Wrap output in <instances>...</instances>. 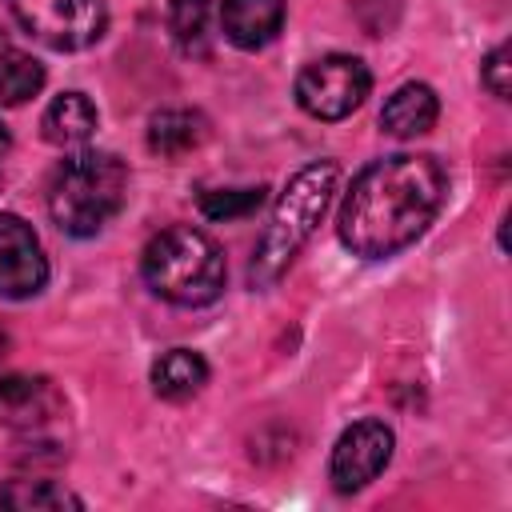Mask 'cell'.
Masks as SVG:
<instances>
[{
  "label": "cell",
  "mask_w": 512,
  "mask_h": 512,
  "mask_svg": "<svg viewBox=\"0 0 512 512\" xmlns=\"http://www.w3.org/2000/svg\"><path fill=\"white\" fill-rule=\"evenodd\" d=\"M372 88V72L360 56H320L296 76V104L316 120H344L352 116Z\"/></svg>",
  "instance_id": "6"
},
{
  "label": "cell",
  "mask_w": 512,
  "mask_h": 512,
  "mask_svg": "<svg viewBox=\"0 0 512 512\" xmlns=\"http://www.w3.org/2000/svg\"><path fill=\"white\" fill-rule=\"evenodd\" d=\"M260 204H264V188L260 184L256 188H212V192L200 196V212L208 220H224V224L252 216Z\"/></svg>",
  "instance_id": "18"
},
{
  "label": "cell",
  "mask_w": 512,
  "mask_h": 512,
  "mask_svg": "<svg viewBox=\"0 0 512 512\" xmlns=\"http://www.w3.org/2000/svg\"><path fill=\"white\" fill-rule=\"evenodd\" d=\"M220 28L236 48L256 52L280 36L284 0H224L220 4Z\"/></svg>",
  "instance_id": "10"
},
{
  "label": "cell",
  "mask_w": 512,
  "mask_h": 512,
  "mask_svg": "<svg viewBox=\"0 0 512 512\" xmlns=\"http://www.w3.org/2000/svg\"><path fill=\"white\" fill-rule=\"evenodd\" d=\"M208 136V120L196 108H164L148 120V148L164 160H180L196 152Z\"/></svg>",
  "instance_id": "12"
},
{
  "label": "cell",
  "mask_w": 512,
  "mask_h": 512,
  "mask_svg": "<svg viewBox=\"0 0 512 512\" xmlns=\"http://www.w3.org/2000/svg\"><path fill=\"white\" fill-rule=\"evenodd\" d=\"M448 192V172L436 156L396 152L372 160L344 192L336 232L352 256L388 260L416 244L436 220Z\"/></svg>",
  "instance_id": "1"
},
{
  "label": "cell",
  "mask_w": 512,
  "mask_h": 512,
  "mask_svg": "<svg viewBox=\"0 0 512 512\" xmlns=\"http://www.w3.org/2000/svg\"><path fill=\"white\" fill-rule=\"evenodd\" d=\"M128 196V168L112 152H76L68 156L48 184V212L68 236H96Z\"/></svg>",
  "instance_id": "4"
},
{
  "label": "cell",
  "mask_w": 512,
  "mask_h": 512,
  "mask_svg": "<svg viewBox=\"0 0 512 512\" xmlns=\"http://www.w3.org/2000/svg\"><path fill=\"white\" fill-rule=\"evenodd\" d=\"M392 460V428L384 420H356L352 428L340 432L332 460H328V480L336 492H360L368 488Z\"/></svg>",
  "instance_id": "7"
},
{
  "label": "cell",
  "mask_w": 512,
  "mask_h": 512,
  "mask_svg": "<svg viewBox=\"0 0 512 512\" xmlns=\"http://www.w3.org/2000/svg\"><path fill=\"white\" fill-rule=\"evenodd\" d=\"M44 140L56 148H80L96 132V104L84 92H60L40 116Z\"/></svg>",
  "instance_id": "13"
},
{
  "label": "cell",
  "mask_w": 512,
  "mask_h": 512,
  "mask_svg": "<svg viewBox=\"0 0 512 512\" xmlns=\"http://www.w3.org/2000/svg\"><path fill=\"white\" fill-rule=\"evenodd\" d=\"M0 348H4V332H0Z\"/></svg>",
  "instance_id": "21"
},
{
  "label": "cell",
  "mask_w": 512,
  "mask_h": 512,
  "mask_svg": "<svg viewBox=\"0 0 512 512\" xmlns=\"http://www.w3.org/2000/svg\"><path fill=\"white\" fill-rule=\"evenodd\" d=\"M484 88L496 100H508V44H496L484 60Z\"/></svg>",
  "instance_id": "19"
},
{
  "label": "cell",
  "mask_w": 512,
  "mask_h": 512,
  "mask_svg": "<svg viewBox=\"0 0 512 512\" xmlns=\"http://www.w3.org/2000/svg\"><path fill=\"white\" fill-rule=\"evenodd\" d=\"M8 12L32 40L52 52L92 48L108 28L100 0H8Z\"/></svg>",
  "instance_id": "5"
},
{
  "label": "cell",
  "mask_w": 512,
  "mask_h": 512,
  "mask_svg": "<svg viewBox=\"0 0 512 512\" xmlns=\"http://www.w3.org/2000/svg\"><path fill=\"white\" fill-rule=\"evenodd\" d=\"M204 380H208V364L192 348H172L152 364V388L164 400H188L204 388Z\"/></svg>",
  "instance_id": "14"
},
{
  "label": "cell",
  "mask_w": 512,
  "mask_h": 512,
  "mask_svg": "<svg viewBox=\"0 0 512 512\" xmlns=\"http://www.w3.org/2000/svg\"><path fill=\"white\" fill-rule=\"evenodd\" d=\"M48 284V260L28 220L0 212V296L28 300Z\"/></svg>",
  "instance_id": "8"
},
{
  "label": "cell",
  "mask_w": 512,
  "mask_h": 512,
  "mask_svg": "<svg viewBox=\"0 0 512 512\" xmlns=\"http://www.w3.org/2000/svg\"><path fill=\"white\" fill-rule=\"evenodd\" d=\"M64 400L52 380L44 376H0V424L8 428H44L52 416H60Z\"/></svg>",
  "instance_id": "9"
},
{
  "label": "cell",
  "mask_w": 512,
  "mask_h": 512,
  "mask_svg": "<svg viewBox=\"0 0 512 512\" xmlns=\"http://www.w3.org/2000/svg\"><path fill=\"white\" fill-rule=\"evenodd\" d=\"M208 16H212V0H172L168 4V32L184 56L208 52Z\"/></svg>",
  "instance_id": "16"
},
{
  "label": "cell",
  "mask_w": 512,
  "mask_h": 512,
  "mask_svg": "<svg viewBox=\"0 0 512 512\" xmlns=\"http://www.w3.org/2000/svg\"><path fill=\"white\" fill-rule=\"evenodd\" d=\"M440 116V104H436V92L428 84H400L388 100H384V112H380V124L388 136L396 140H412L420 132H428Z\"/></svg>",
  "instance_id": "11"
},
{
  "label": "cell",
  "mask_w": 512,
  "mask_h": 512,
  "mask_svg": "<svg viewBox=\"0 0 512 512\" xmlns=\"http://www.w3.org/2000/svg\"><path fill=\"white\" fill-rule=\"evenodd\" d=\"M8 148H12V136H8V128H4V124H0V160H4V156H8Z\"/></svg>",
  "instance_id": "20"
},
{
  "label": "cell",
  "mask_w": 512,
  "mask_h": 512,
  "mask_svg": "<svg viewBox=\"0 0 512 512\" xmlns=\"http://www.w3.org/2000/svg\"><path fill=\"white\" fill-rule=\"evenodd\" d=\"M140 272L160 300L184 304V308L212 304L228 280L224 252L216 248L212 236H204L192 224H172V228L156 232L144 244Z\"/></svg>",
  "instance_id": "3"
},
{
  "label": "cell",
  "mask_w": 512,
  "mask_h": 512,
  "mask_svg": "<svg viewBox=\"0 0 512 512\" xmlns=\"http://www.w3.org/2000/svg\"><path fill=\"white\" fill-rule=\"evenodd\" d=\"M44 88V68L20 48H0V104L16 108Z\"/></svg>",
  "instance_id": "15"
},
{
  "label": "cell",
  "mask_w": 512,
  "mask_h": 512,
  "mask_svg": "<svg viewBox=\"0 0 512 512\" xmlns=\"http://www.w3.org/2000/svg\"><path fill=\"white\" fill-rule=\"evenodd\" d=\"M0 504L20 508V512H56V508H84V500L76 492H68L56 480H16L0 492Z\"/></svg>",
  "instance_id": "17"
},
{
  "label": "cell",
  "mask_w": 512,
  "mask_h": 512,
  "mask_svg": "<svg viewBox=\"0 0 512 512\" xmlns=\"http://www.w3.org/2000/svg\"><path fill=\"white\" fill-rule=\"evenodd\" d=\"M336 184H340V168L332 160H312L284 184L252 256V284L268 288L280 280V272L296 260V252L312 240L316 224L324 220L336 196Z\"/></svg>",
  "instance_id": "2"
}]
</instances>
